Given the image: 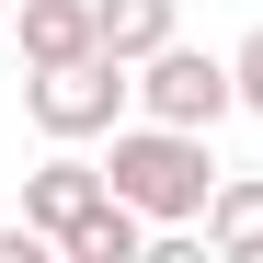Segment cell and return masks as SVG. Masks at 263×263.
Returning a JSON list of instances; mask_svg holds the SVG:
<instances>
[{
  "mask_svg": "<svg viewBox=\"0 0 263 263\" xmlns=\"http://www.w3.org/2000/svg\"><path fill=\"white\" fill-rule=\"evenodd\" d=\"M103 195H115V183H103V160H69V138H58V160H46V172H23V217H34L46 240H69Z\"/></svg>",
  "mask_w": 263,
  "mask_h": 263,
  "instance_id": "obj_4",
  "label": "cell"
},
{
  "mask_svg": "<svg viewBox=\"0 0 263 263\" xmlns=\"http://www.w3.org/2000/svg\"><path fill=\"white\" fill-rule=\"evenodd\" d=\"M126 92H138V69H126L115 46H92V58H58V69H23V115L46 126V138H115V115H126Z\"/></svg>",
  "mask_w": 263,
  "mask_h": 263,
  "instance_id": "obj_2",
  "label": "cell"
},
{
  "mask_svg": "<svg viewBox=\"0 0 263 263\" xmlns=\"http://www.w3.org/2000/svg\"><path fill=\"white\" fill-rule=\"evenodd\" d=\"M229 80H240V103L263 115V23H252V34H240V46H229Z\"/></svg>",
  "mask_w": 263,
  "mask_h": 263,
  "instance_id": "obj_9",
  "label": "cell"
},
{
  "mask_svg": "<svg viewBox=\"0 0 263 263\" xmlns=\"http://www.w3.org/2000/svg\"><path fill=\"white\" fill-rule=\"evenodd\" d=\"M103 23L92 0H23V69H58V58H92Z\"/></svg>",
  "mask_w": 263,
  "mask_h": 263,
  "instance_id": "obj_5",
  "label": "cell"
},
{
  "mask_svg": "<svg viewBox=\"0 0 263 263\" xmlns=\"http://www.w3.org/2000/svg\"><path fill=\"white\" fill-rule=\"evenodd\" d=\"M138 103H149L160 126H217V115L240 103V80H229V58H206V46H183V34H172V46L138 58Z\"/></svg>",
  "mask_w": 263,
  "mask_h": 263,
  "instance_id": "obj_3",
  "label": "cell"
},
{
  "mask_svg": "<svg viewBox=\"0 0 263 263\" xmlns=\"http://www.w3.org/2000/svg\"><path fill=\"white\" fill-rule=\"evenodd\" d=\"M0 23H12V0H0Z\"/></svg>",
  "mask_w": 263,
  "mask_h": 263,
  "instance_id": "obj_10",
  "label": "cell"
},
{
  "mask_svg": "<svg viewBox=\"0 0 263 263\" xmlns=\"http://www.w3.org/2000/svg\"><path fill=\"white\" fill-rule=\"evenodd\" d=\"M92 23H103V46L138 69L149 46H172V0H92Z\"/></svg>",
  "mask_w": 263,
  "mask_h": 263,
  "instance_id": "obj_8",
  "label": "cell"
},
{
  "mask_svg": "<svg viewBox=\"0 0 263 263\" xmlns=\"http://www.w3.org/2000/svg\"><path fill=\"white\" fill-rule=\"evenodd\" d=\"M103 183L126 206H149V229H183V217H206L217 195V160H206V126H115V160H103Z\"/></svg>",
  "mask_w": 263,
  "mask_h": 263,
  "instance_id": "obj_1",
  "label": "cell"
},
{
  "mask_svg": "<svg viewBox=\"0 0 263 263\" xmlns=\"http://www.w3.org/2000/svg\"><path fill=\"white\" fill-rule=\"evenodd\" d=\"M206 240L229 252V263H263V172H217V195H206Z\"/></svg>",
  "mask_w": 263,
  "mask_h": 263,
  "instance_id": "obj_6",
  "label": "cell"
},
{
  "mask_svg": "<svg viewBox=\"0 0 263 263\" xmlns=\"http://www.w3.org/2000/svg\"><path fill=\"white\" fill-rule=\"evenodd\" d=\"M58 252H69V263H138V252H149V206H126V195H103V206L80 217V229H69Z\"/></svg>",
  "mask_w": 263,
  "mask_h": 263,
  "instance_id": "obj_7",
  "label": "cell"
}]
</instances>
